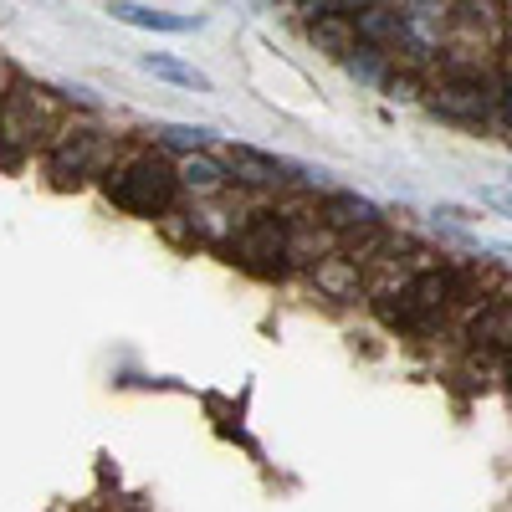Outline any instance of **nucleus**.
I'll return each mask as SVG.
<instances>
[{
  "mask_svg": "<svg viewBox=\"0 0 512 512\" xmlns=\"http://www.w3.org/2000/svg\"><path fill=\"white\" fill-rule=\"evenodd\" d=\"M175 185H180L175 169L149 154V159L128 164L123 175L108 185V195H113L118 210H128V216H159V210H169V200H175Z\"/></svg>",
  "mask_w": 512,
  "mask_h": 512,
  "instance_id": "nucleus-1",
  "label": "nucleus"
},
{
  "mask_svg": "<svg viewBox=\"0 0 512 512\" xmlns=\"http://www.w3.org/2000/svg\"><path fill=\"white\" fill-rule=\"evenodd\" d=\"M52 128V103H47V93L41 88H21L0 103V139L6 144H31V139H41Z\"/></svg>",
  "mask_w": 512,
  "mask_h": 512,
  "instance_id": "nucleus-2",
  "label": "nucleus"
},
{
  "mask_svg": "<svg viewBox=\"0 0 512 512\" xmlns=\"http://www.w3.org/2000/svg\"><path fill=\"white\" fill-rule=\"evenodd\" d=\"M492 82L482 72H446L436 88H431V103L446 113V118H487L492 108Z\"/></svg>",
  "mask_w": 512,
  "mask_h": 512,
  "instance_id": "nucleus-3",
  "label": "nucleus"
},
{
  "mask_svg": "<svg viewBox=\"0 0 512 512\" xmlns=\"http://www.w3.org/2000/svg\"><path fill=\"white\" fill-rule=\"evenodd\" d=\"M236 251H241V262L256 267V272H277L282 267V256L292 251V236L277 216H256L251 226L236 231Z\"/></svg>",
  "mask_w": 512,
  "mask_h": 512,
  "instance_id": "nucleus-4",
  "label": "nucleus"
},
{
  "mask_svg": "<svg viewBox=\"0 0 512 512\" xmlns=\"http://www.w3.org/2000/svg\"><path fill=\"white\" fill-rule=\"evenodd\" d=\"M323 221L338 226V231H374V226H379V205L364 200V195L338 190V195H328V205H323Z\"/></svg>",
  "mask_w": 512,
  "mask_h": 512,
  "instance_id": "nucleus-5",
  "label": "nucleus"
},
{
  "mask_svg": "<svg viewBox=\"0 0 512 512\" xmlns=\"http://www.w3.org/2000/svg\"><path fill=\"white\" fill-rule=\"evenodd\" d=\"M108 11H113V21L144 26V31H200V16H169V11H154V6H128V0H118Z\"/></svg>",
  "mask_w": 512,
  "mask_h": 512,
  "instance_id": "nucleus-6",
  "label": "nucleus"
},
{
  "mask_svg": "<svg viewBox=\"0 0 512 512\" xmlns=\"http://www.w3.org/2000/svg\"><path fill=\"white\" fill-rule=\"evenodd\" d=\"M226 159H231V169H236V180H241V185H277V180H282V164H277L272 154H262V149L236 144Z\"/></svg>",
  "mask_w": 512,
  "mask_h": 512,
  "instance_id": "nucleus-7",
  "label": "nucleus"
},
{
  "mask_svg": "<svg viewBox=\"0 0 512 512\" xmlns=\"http://www.w3.org/2000/svg\"><path fill=\"white\" fill-rule=\"evenodd\" d=\"M472 338L487 349H507L512 344V308L507 303H487L477 318H472Z\"/></svg>",
  "mask_w": 512,
  "mask_h": 512,
  "instance_id": "nucleus-8",
  "label": "nucleus"
},
{
  "mask_svg": "<svg viewBox=\"0 0 512 512\" xmlns=\"http://www.w3.org/2000/svg\"><path fill=\"white\" fill-rule=\"evenodd\" d=\"M144 67L154 72V77H169V82H180V88H195V93H205L210 82H205V72H195V67H185V62H175V57H144Z\"/></svg>",
  "mask_w": 512,
  "mask_h": 512,
  "instance_id": "nucleus-9",
  "label": "nucleus"
},
{
  "mask_svg": "<svg viewBox=\"0 0 512 512\" xmlns=\"http://www.w3.org/2000/svg\"><path fill=\"white\" fill-rule=\"evenodd\" d=\"M180 180H185L190 190H221V185H226V169H221L216 159H205V154H200V159L190 154L185 169H180Z\"/></svg>",
  "mask_w": 512,
  "mask_h": 512,
  "instance_id": "nucleus-10",
  "label": "nucleus"
},
{
  "mask_svg": "<svg viewBox=\"0 0 512 512\" xmlns=\"http://www.w3.org/2000/svg\"><path fill=\"white\" fill-rule=\"evenodd\" d=\"M354 282H359V272L344 262V256H333V262H318V287H328L333 297H349Z\"/></svg>",
  "mask_w": 512,
  "mask_h": 512,
  "instance_id": "nucleus-11",
  "label": "nucleus"
},
{
  "mask_svg": "<svg viewBox=\"0 0 512 512\" xmlns=\"http://www.w3.org/2000/svg\"><path fill=\"white\" fill-rule=\"evenodd\" d=\"M164 144H175V149H200V144H205V128H164Z\"/></svg>",
  "mask_w": 512,
  "mask_h": 512,
  "instance_id": "nucleus-12",
  "label": "nucleus"
},
{
  "mask_svg": "<svg viewBox=\"0 0 512 512\" xmlns=\"http://www.w3.org/2000/svg\"><path fill=\"white\" fill-rule=\"evenodd\" d=\"M497 98H502V113H507V123H512V77L502 82V93H497Z\"/></svg>",
  "mask_w": 512,
  "mask_h": 512,
  "instance_id": "nucleus-13",
  "label": "nucleus"
},
{
  "mask_svg": "<svg viewBox=\"0 0 512 512\" xmlns=\"http://www.w3.org/2000/svg\"><path fill=\"white\" fill-rule=\"evenodd\" d=\"M492 251H497V256H507V262H512V241H497Z\"/></svg>",
  "mask_w": 512,
  "mask_h": 512,
  "instance_id": "nucleus-14",
  "label": "nucleus"
}]
</instances>
